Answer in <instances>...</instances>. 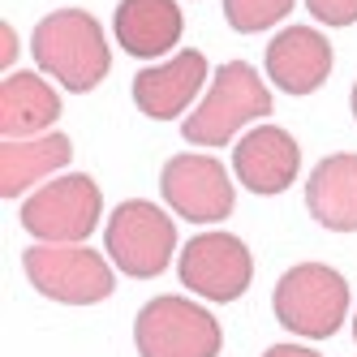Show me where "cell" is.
Here are the masks:
<instances>
[{
  "label": "cell",
  "instance_id": "8fae6325",
  "mask_svg": "<svg viewBox=\"0 0 357 357\" xmlns=\"http://www.w3.org/2000/svg\"><path fill=\"white\" fill-rule=\"evenodd\" d=\"M331 65H336L331 39L314 26H284L280 35H271L263 56L267 82L284 95H314L331 78Z\"/></svg>",
  "mask_w": 357,
  "mask_h": 357
},
{
  "label": "cell",
  "instance_id": "4fadbf2b",
  "mask_svg": "<svg viewBox=\"0 0 357 357\" xmlns=\"http://www.w3.org/2000/svg\"><path fill=\"white\" fill-rule=\"evenodd\" d=\"M185 31L181 0H121L112 13V39L134 61L168 56Z\"/></svg>",
  "mask_w": 357,
  "mask_h": 357
},
{
  "label": "cell",
  "instance_id": "7a4b0ae2",
  "mask_svg": "<svg viewBox=\"0 0 357 357\" xmlns=\"http://www.w3.org/2000/svg\"><path fill=\"white\" fill-rule=\"evenodd\" d=\"M271 112V91L263 73L245 61H228L215 69V82L207 86L202 104L185 116L181 138L194 146H228L250 121H263Z\"/></svg>",
  "mask_w": 357,
  "mask_h": 357
},
{
  "label": "cell",
  "instance_id": "ac0fdd59",
  "mask_svg": "<svg viewBox=\"0 0 357 357\" xmlns=\"http://www.w3.org/2000/svg\"><path fill=\"white\" fill-rule=\"evenodd\" d=\"M305 9H310L314 22H323V26H331V31L357 22V0H305Z\"/></svg>",
  "mask_w": 357,
  "mask_h": 357
},
{
  "label": "cell",
  "instance_id": "277c9868",
  "mask_svg": "<svg viewBox=\"0 0 357 357\" xmlns=\"http://www.w3.org/2000/svg\"><path fill=\"white\" fill-rule=\"evenodd\" d=\"M104 215V194L86 172H65L43 181L22 202V228L47 245H78Z\"/></svg>",
  "mask_w": 357,
  "mask_h": 357
},
{
  "label": "cell",
  "instance_id": "52a82bcc",
  "mask_svg": "<svg viewBox=\"0 0 357 357\" xmlns=\"http://www.w3.org/2000/svg\"><path fill=\"white\" fill-rule=\"evenodd\" d=\"M138 357H215L224 331L211 310L185 297H155L134 319Z\"/></svg>",
  "mask_w": 357,
  "mask_h": 357
},
{
  "label": "cell",
  "instance_id": "9c48e42d",
  "mask_svg": "<svg viewBox=\"0 0 357 357\" xmlns=\"http://www.w3.org/2000/svg\"><path fill=\"white\" fill-rule=\"evenodd\" d=\"M160 190L164 202L190 224H220L233 215V181H228V168L215 155H172L160 172Z\"/></svg>",
  "mask_w": 357,
  "mask_h": 357
},
{
  "label": "cell",
  "instance_id": "5bb4252c",
  "mask_svg": "<svg viewBox=\"0 0 357 357\" xmlns=\"http://www.w3.org/2000/svg\"><path fill=\"white\" fill-rule=\"evenodd\" d=\"M305 211L327 233H357V151L319 160L305 181Z\"/></svg>",
  "mask_w": 357,
  "mask_h": 357
},
{
  "label": "cell",
  "instance_id": "8992f818",
  "mask_svg": "<svg viewBox=\"0 0 357 357\" xmlns=\"http://www.w3.org/2000/svg\"><path fill=\"white\" fill-rule=\"evenodd\" d=\"M22 267H26L31 289L43 293L47 301H61V305H95L112 297L116 289V275L108 267V259L91 245H31L22 254Z\"/></svg>",
  "mask_w": 357,
  "mask_h": 357
},
{
  "label": "cell",
  "instance_id": "3957f363",
  "mask_svg": "<svg viewBox=\"0 0 357 357\" xmlns=\"http://www.w3.org/2000/svg\"><path fill=\"white\" fill-rule=\"evenodd\" d=\"M271 310L280 327L301 340H327L349 319V284L340 271L323 263H297L280 275L271 293Z\"/></svg>",
  "mask_w": 357,
  "mask_h": 357
},
{
  "label": "cell",
  "instance_id": "9a60e30c",
  "mask_svg": "<svg viewBox=\"0 0 357 357\" xmlns=\"http://www.w3.org/2000/svg\"><path fill=\"white\" fill-rule=\"evenodd\" d=\"M73 160V142L65 134H43V138H5L0 146V198H22L52 181Z\"/></svg>",
  "mask_w": 357,
  "mask_h": 357
},
{
  "label": "cell",
  "instance_id": "2e32d148",
  "mask_svg": "<svg viewBox=\"0 0 357 357\" xmlns=\"http://www.w3.org/2000/svg\"><path fill=\"white\" fill-rule=\"evenodd\" d=\"M61 116V95L39 73H5L0 82V138H35Z\"/></svg>",
  "mask_w": 357,
  "mask_h": 357
},
{
  "label": "cell",
  "instance_id": "6da1fadb",
  "mask_svg": "<svg viewBox=\"0 0 357 357\" xmlns=\"http://www.w3.org/2000/svg\"><path fill=\"white\" fill-rule=\"evenodd\" d=\"M31 52L47 78H56L65 91H78V95L95 91L112 69L108 35L91 9H56L39 17V26L31 35Z\"/></svg>",
  "mask_w": 357,
  "mask_h": 357
},
{
  "label": "cell",
  "instance_id": "7c38bea8",
  "mask_svg": "<svg viewBox=\"0 0 357 357\" xmlns=\"http://www.w3.org/2000/svg\"><path fill=\"white\" fill-rule=\"evenodd\" d=\"M233 172H237V181L259 198L284 194L301 172V146L289 130H280V125H259V130H250L245 138H237Z\"/></svg>",
  "mask_w": 357,
  "mask_h": 357
},
{
  "label": "cell",
  "instance_id": "5b68a950",
  "mask_svg": "<svg viewBox=\"0 0 357 357\" xmlns=\"http://www.w3.org/2000/svg\"><path fill=\"white\" fill-rule=\"evenodd\" d=\"M104 245L121 275L155 280L168 271L172 254H176V224L155 202L125 198L121 207H112V220L104 228Z\"/></svg>",
  "mask_w": 357,
  "mask_h": 357
},
{
  "label": "cell",
  "instance_id": "ba28073f",
  "mask_svg": "<svg viewBox=\"0 0 357 357\" xmlns=\"http://www.w3.org/2000/svg\"><path fill=\"white\" fill-rule=\"evenodd\" d=\"M176 271H181V284L190 293L207 297L215 305H228L250 289L254 259H250L245 241L233 233H198L181 245Z\"/></svg>",
  "mask_w": 357,
  "mask_h": 357
},
{
  "label": "cell",
  "instance_id": "e0dca14e",
  "mask_svg": "<svg viewBox=\"0 0 357 357\" xmlns=\"http://www.w3.org/2000/svg\"><path fill=\"white\" fill-rule=\"evenodd\" d=\"M220 5H224V22L237 35H263L293 13L297 0H220Z\"/></svg>",
  "mask_w": 357,
  "mask_h": 357
},
{
  "label": "cell",
  "instance_id": "44dd1931",
  "mask_svg": "<svg viewBox=\"0 0 357 357\" xmlns=\"http://www.w3.org/2000/svg\"><path fill=\"white\" fill-rule=\"evenodd\" d=\"M349 108H353V121H357V82H353V95H349Z\"/></svg>",
  "mask_w": 357,
  "mask_h": 357
},
{
  "label": "cell",
  "instance_id": "ffe728a7",
  "mask_svg": "<svg viewBox=\"0 0 357 357\" xmlns=\"http://www.w3.org/2000/svg\"><path fill=\"white\" fill-rule=\"evenodd\" d=\"M263 357H323L319 349H305V344H275V349H267Z\"/></svg>",
  "mask_w": 357,
  "mask_h": 357
},
{
  "label": "cell",
  "instance_id": "7402d4cb",
  "mask_svg": "<svg viewBox=\"0 0 357 357\" xmlns=\"http://www.w3.org/2000/svg\"><path fill=\"white\" fill-rule=\"evenodd\" d=\"M353 340H357V314H353Z\"/></svg>",
  "mask_w": 357,
  "mask_h": 357
},
{
  "label": "cell",
  "instance_id": "30bf717a",
  "mask_svg": "<svg viewBox=\"0 0 357 357\" xmlns=\"http://www.w3.org/2000/svg\"><path fill=\"white\" fill-rule=\"evenodd\" d=\"M207 86V56L198 47H181L155 65L134 73V104L151 121H176Z\"/></svg>",
  "mask_w": 357,
  "mask_h": 357
},
{
  "label": "cell",
  "instance_id": "d6986e66",
  "mask_svg": "<svg viewBox=\"0 0 357 357\" xmlns=\"http://www.w3.org/2000/svg\"><path fill=\"white\" fill-rule=\"evenodd\" d=\"M13 61H17V35L9 22H0V65H5V73L13 69Z\"/></svg>",
  "mask_w": 357,
  "mask_h": 357
}]
</instances>
